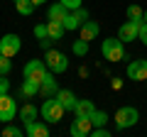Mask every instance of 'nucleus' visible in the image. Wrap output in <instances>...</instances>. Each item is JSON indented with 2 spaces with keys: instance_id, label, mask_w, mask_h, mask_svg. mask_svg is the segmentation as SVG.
<instances>
[{
  "instance_id": "obj_1",
  "label": "nucleus",
  "mask_w": 147,
  "mask_h": 137,
  "mask_svg": "<svg viewBox=\"0 0 147 137\" xmlns=\"http://www.w3.org/2000/svg\"><path fill=\"white\" fill-rule=\"evenodd\" d=\"M123 39L120 37H108L100 42V52H103L105 61H123L125 59V47H123Z\"/></svg>"
},
{
  "instance_id": "obj_2",
  "label": "nucleus",
  "mask_w": 147,
  "mask_h": 137,
  "mask_svg": "<svg viewBox=\"0 0 147 137\" xmlns=\"http://www.w3.org/2000/svg\"><path fill=\"white\" fill-rule=\"evenodd\" d=\"M44 64H47V68L52 71V74H64L69 68V59L64 52H57V49H47L44 52Z\"/></svg>"
},
{
  "instance_id": "obj_3",
  "label": "nucleus",
  "mask_w": 147,
  "mask_h": 137,
  "mask_svg": "<svg viewBox=\"0 0 147 137\" xmlns=\"http://www.w3.org/2000/svg\"><path fill=\"white\" fill-rule=\"evenodd\" d=\"M39 113H42V118L47 122H52V125H54V122H59L64 118V113H66V110H64V105L59 103L57 98H44V105L39 108Z\"/></svg>"
},
{
  "instance_id": "obj_4",
  "label": "nucleus",
  "mask_w": 147,
  "mask_h": 137,
  "mask_svg": "<svg viewBox=\"0 0 147 137\" xmlns=\"http://www.w3.org/2000/svg\"><path fill=\"white\" fill-rule=\"evenodd\" d=\"M137 120H140V113L132 105H125V108H120V110L115 113V127L118 130H127V127L137 125Z\"/></svg>"
},
{
  "instance_id": "obj_5",
  "label": "nucleus",
  "mask_w": 147,
  "mask_h": 137,
  "mask_svg": "<svg viewBox=\"0 0 147 137\" xmlns=\"http://www.w3.org/2000/svg\"><path fill=\"white\" fill-rule=\"evenodd\" d=\"M47 64L44 61H39V59H32V61H27L25 64V79H30V81H37V83H42L44 81V76H47Z\"/></svg>"
},
{
  "instance_id": "obj_6",
  "label": "nucleus",
  "mask_w": 147,
  "mask_h": 137,
  "mask_svg": "<svg viewBox=\"0 0 147 137\" xmlns=\"http://www.w3.org/2000/svg\"><path fill=\"white\" fill-rule=\"evenodd\" d=\"M15 115H17V103L7 93L0 95V122H5V125H7Z\"/></svg>"
},
{
  "instance_id": "obj_7",
  "label": "nucleus",
  "mask_w": 147,
  "mask_h": 137,
  "mask_svg": "<svg viewBox=\"0 0 147 137\" xmlns=\"http://www.w3.org/2000/svg\"><path fill=\"white\" fill-rule=\"evenodd\" d=\"M22 42L17 34H3V39H0V54H5V56H15L17 52H20Z\"/></svg>"
},
{
  "instance_id": "obj_8",
  "label": "nucleus",
  "mask_w": 147,
  "mask_h": 137,
  "mask_svg": "<svg viewBox=\"0 0 147 137\" xmlns=\"http://www.w3.org/2000/svg\"><path fill=\"white\" fill-rule=\"evenodd\" d=\"M140 27H142V22L127 20V22H123V25L118 27V37H120L123 42H132V39H137V34H140Z\"/></svg>"
},
{
  "instance_id": "obj_9",
  "label": "nucleus",
  "mask_w": 147,
  "mask_h": 137,
  "mask_svg": "<svg viewBox=\"0 0 147 137\" xmlns=\"http://www.w3.org/2000/svg\"><path fill=\"white\" fill-rule=\"evenodd\" d=\"M91 130H93L91 118H76V120L71 122V127H69V132H71L74 137H88Z\"/></svg>"
},
{
  "instance_id": "obj_10",
  "label": "nucleus",
  "mask_w": 147,
  "mask_h": 137,
  "mask_svg": "<svg viewBox=\"0 0 147 137\" xmlns=\"http://www.w3.org/2000/svg\"><path fill=\"white\" fill-rule=\"evenodd\" d=\"M127 79H132V81H147V61H145V59H137V61L127 64Z\"/></svg>"
},
{
  "instance_id": "obj_11",
  "label": "nucleus",
  "mask_w": 147,
  "mask_h": 137,
  "mask_svg": "<svg viewBox=\"0 0 147 137\" xmlns=\"http://www.w3.org/2000/svg\"><path fill=\"white\" fill-rule=\"evenodd\" d=\"M54 98L64 105V110H74V108H76V103H79V98H76V95H74V91H69V88H59Z\"/></svg>"
},
{
  "instance_id": "obj_12",
  "label": "nucleus",
  "mask_w": 147,
  "mask_h": 137,
  "mask_svg": "<svg viewBox=\"0 0 147 137\" xmlns=\"http://www.w3.org/2000/svg\"><path fill=\"white\" fill-rule=\"evenodd\" d=\"M57 91H59V86H57V81H54V74H52V71H47L44 81L39 83V93H42L44 98H54Z\"/></svg>"
},
{
  "instance_id": "obj_13",
  "label": "nucleus",
  "mask_w": 147,
  "mask_h": 137,
  "mask_svg": "<svg viewBox=\"0 0 147 137\" xmlns=\"http://www.w3.org/2000/svg\"><path fill=\"white\" fill-rule=\"evenodd\" d=\"M25 135L27 137H47L49 135L47 120H34V122H30V125H25Z\"/></svg>"
},
{
  "instance_id": "obj_14",
  "label": "nucleus",
  "mask_w": 147,
  "mask_h": 137,
  "mask_svg": "<svg viewBox=\"0 0 147 137\" xmlns=\"http://www.w3.org/2000/svg\"><path fill=\"white\" fill-rule=\"evenodd\" d=\"M98 32H100L98 22H91V20H86L84 25L79 27V37H81V39H86V42H93V39L98 37Z\"/></svg>"
},
{
  "instance_id": "obj_15",
  "label": "nucleus",
  "mask_w": 147,
  "mask_h": 137,
  "mask_svg": "<svg viewBox=\"0 0 147 137\" xmlns=\"http://www.w3.org/2000/svg\"><path fill=\"white\" fill-rule=\"evenodd\" d=\"M66 15H69V7L64 5V3H54L47 10V20H52V22H64Z\"/></svg>"
},
{
  "instance_id": "obj_16",
  "label": "nucleus",
  "mask_w": 147,
  "mask_h": 137,
  "mask_svg": "<svg viewBox=\"0 0 147 137\" xmlns=\"http://www.w3.org/2000/svg\"><path fill=\"white\" fill-rule=\"evenodd\" d=\"M93 110H96V105H93V100H88V98H81L79 103H76V108H74L76 118H91Z\"/></svg>"
},
{
  "instance_id": "obj_17",
  "label": "nucleus",
  "mask_w": 147,
  "mask_h": 137,
  "mask_svg": "<svg viewBox=\"0 0 147 137\" xmlns=\"http://www.w3.org/2000/svg\"><path fill=\"white\" fill-rule=\"evenodd\" d=\"M37 115H39V108L32 105V103H25V105L20 108V120L25 122V125H30V122L37 120Z\"/></svg>"
},
{
  "instance_id": "obj_18",
  "label": "nucleus",
  "mask_w": 147,
  "mask_h": 137,
  "mask_svg": "<svg viewBox=\"0 0 147 137\" xmlns=\"http://www.w3.org/2000/svg\"><path fill=\"white\" fill-rule=\"evenodd\" d=\"M64 32H66V27H64V22H47V37L52 39V42H59V39L64 37Z\"/></svg>"
},
{
  "instance_id": "obj_19",
  "label": "nucleus",
  "mask_w": 147,
  "mask_h": 137,
  "mask_svg": "<svg viewBox=\"0 0 147 137\" xmlns=\"http://www.w3.org/2000/svg\"><path fill=\"white\" fill-rule=\"evenodd\" d=\"M81 25H84V22H81V17L76 15V10H69V15L64 17V27H66V32H74V30H79Z\"/></svg>"
},
{
  "instance_id": "obj_20",
  "label": "nucleus",
  "mask_w": 147,
  "mask_h": 137,
  "mask_svg": "<svg viewBox=\"0 0 147 137\" xmlns=\"http://www.w3.org/2000/svg\"><path fill=\"white\" fill-rule=\"evenodd\" d=\"M20 93L25 95V98H34V95L39 93V83H37V81H30V79H25V83L20 86Z\"/></svg>"
},
{
  "instance_id": "obj_21",
  "label": "nucleus",
  "mask_w": 147,
  "mask_h": 137,
  "mask_svg": "<svg viewBox=\"0 0 147 137\" xmlns=\"http://www.w3.org/2000/svg\"><path fill=\"white\" fill-rule=\"evenodd\" d=\"M15 10L20 12V15H25V17H30L32 12L37 10V5L32 3V0H15Z\"/></svg>"
},
{
  "instance_id": "obj_22",
  "label": "nucleus",
  "mask_w": 147,
  "mask_h": 137,
  "mask_svg": "<svg viewBox=\"0 0 147 137\" xmlns=\"http://www.w3.org/2000/svg\"><path fill=\"white\" fill-rule=\"evenodd\" d=\"M142 15H145V10H142L140 5H127V20L142 22Z\"/></svg>"
},
{
  "instance_id": "obj_23",
  "label": "nucleus",
  "mask_w": 147,
  "mask_h": 137,
  "mask_svg": "<svg viewBox=\"0 0 147 137\" xmlns=\"http://www.w3.org/2000/svg\"><path fill=\"white\" fill-rule=\"evenodd\" d=\"M74 54H76V56H86V54H88V42H86V39H76V42H74Z\"/></svg>"
},
{
  "instance_id": "obj_24",
  "label": "nucleus",
  "mask_w": 147,
  "mask_h": 137,
  "mask_svg": "<svg viewBox=\"0 0 147 137\" xmlns=\"http://www.w3.org/2000/svg\"><path fill=\"white\" fill-rule=\"evenodd\" d=\"M91 122H93V127H100L108 122V113L105 110H93V115H91Z\"/></svg>"
},
{
  "instance_id": "obj_25",
  "label": "nucleus",
  "mask_w": 147,
  "mask_h": 137,
  "mask_svg": "<svg viewBox=\"0 0 147 137\" xmlns=\"http://www.w3.org/2000/svg\"><path fill=\"white\" fill-rule=\"evenodd\" d=\"M10 68H12V61H10V56L0 54V76H7V74H10Z\"/></svg>"
},
{
  "instance_id": "obj_26",
  "label": "nucleus",
  "mask_w": 147,
  "mask_h": 137,
  "mask_svg": "<svg viewBox=\"0 0 147 137\" xmlns=\"http://www.w3.org/2000/svg\"><path fill=\"white\" fill-rule=\"evenodd\" d=\"M3 135H5V137H22V135H25V130L12 127V125H5V127H3Z\"/></svg>"
},
{
  "instance_id": "obj_27",
  "label": "nucleus",
  "mask_w": 147,
  "mask_h": 137,
  "mask_svg": "<svg viewBox=\"0 0 147 137\" xmlns=\"http://www.w3.org/2000/svg\"><path fill=\"white\" fill-rule=\"evenodd\" d=\"M91 137H110V130H105V125L93 127V130H91Z\"/></svg>"
},
{
  "instance_id": "obj_28",
  "label": "nucleus",
  "mask_w": 147,
  "mask_h": 137,
  "mask_svg": "<svg viewBox=\"0 0 147 137\" xmlns=\"http://www.w3.org/2000/svg\"><path fill=\"white\" fill-rule=\"evenodd\" d=\"M34 37H37V42L47 37V25H37V27H34Z\"/></svg>"
},
{
  "instance_id": "obj_29",
  "label": "nucleus",
  "mask_w": 147,
  "mask_h": 137,
  "mask_svg": "<svg viewBox=\"0 0 147 137\" xmlns=\"http://www.w3.org/2000/svg\"><path fill=\"white\" fill-rule=\"evenodd\" d=\"M59 3H64V5L69 7V10H76V7L84 5V0H59Z\"/></svg>"
},
{
  "instance_id": "obj_30",
  "label": "nucleus",
  "mask_w": 147,
  "mask_h": 137,
  "mask_svg": "<svg viewBox=\"0 0 147 137\" xmlns=\"http://www.w3.org/2000/svg\"><path fill=\"white\" fill-rule=\"evenodd\" d=\"M7 91H10V81H7L5 76H0V95H5Z\"/></svg>"
},
{
  "instance_id": "obj_31",
  "label": "nucleus",
  "mask_w": 147,
  "mask_h": 137,
  "mask_svg": "<svg viewBox=\"0 0 147 137\" xmlns=\"http://www.w3.org/2000/svg\"><path fill=\"white\" fill-rule=\"evenodd\" d=\"M137 39H142V44L147 47V22H142V27H140V34H137Z\"/></svg>"
},
{
  "instance_id": "obj_32",
  "label": "nucleus",
  "mask_w": 147,
  "mask_h": 137,
  "mask_svg": "<svg viewBox=\"0 0 147 137\" xmlns=\"http://www.w3.org/2000/svg\"><path fill=\"white\" fill-rule=\"evenodd\" d=\"M37 44H39V49H44V52H47V49H52V39H49V37L39 39V42H37Z\"/></svg>"
},
{
  "instance_id": "obj_33",
  "label": "nucleus",
  "mask_w": 147,
  "mask_h": 137,
  "mask_svg": "<svg viewBox=\"0 0 147 137\" xmlns=\"http://www.w3.org/2000/svg\"><path fill=\"white\" fill-rule=\"evenodd\" d=\"M110 86H113V91H120L123 88V81L120 79H113V83H110Z\"/></svg>"
},
{
  "instance_id": "obj_34",
  "label": "nucleus",
  "mask_w": 147,
  "mask_h": 137,
  "mask_svg": "<svg viewBox=\"0 0 147 137\" xmlns=\"http://www.w3.org/2000/svg\"><path fill=\"white\" fill-rule=\"evenodd\" d=\"M32 3H34V5L39 7V5H44V3H47V0H32Z\"/></svg>"
},
{
  "instance_id": "obj_35",
  "label": "nucleus",
  "mask_w": 147,
  "mask_h": 137,
  "mask_svg": "<svg viewBox=\"0 0 147 137\" xmlns=\"http://www.w3.org/2000/svg\"><path fill=\"white\" fill-rule=\"evenodd\" d=\"M142 22H147V10H145V15H142Z\"/></svg>"
}]
</instances>
